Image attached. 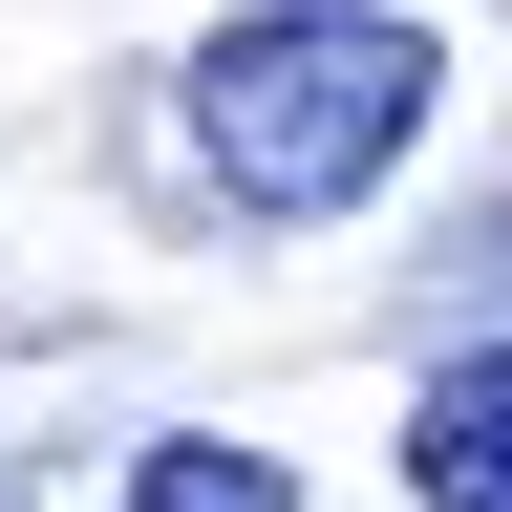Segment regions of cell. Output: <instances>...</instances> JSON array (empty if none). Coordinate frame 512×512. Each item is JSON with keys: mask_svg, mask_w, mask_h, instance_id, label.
<instances>
[{"mask_svg": "<svg viewBox=\"0 0 512 512\" xmlns=\"http://www.w3.org/2000/svg\"><path fill=\"white\" fill-rule=\"evenodd\" d=\"M470 278H512V214H491V256H470Z\"/></svg>", "mask_w": 512, "mask_h": 512, "instance_id": "4", "label": "cell"}, {"mask_svg": "<svg viewBox=\"0 0 512 512\" xmlns=\"http://www.w3.org/2000/svg\"><path fill=\"white\" fill-rule=\"evenodd\" d=\"M107 512H299V470H278V448H235V427H150Z\"/></svg>", "mask_w": 512, "mask_h": 512, "instance_id": "3", "label": "cell"}, {"mask_svg": "<svg viewBox=\"0 0 512 512\" xmlns=\"http://www.w3.org/2000/svg\"><path fill=\"white\" fill-rule=\"evenodd\" d=\"M406 512H512V342H448L406 384Z\"/></svg>", "mask_w": 512, "mask_h": 512, "instance_id": "2", "label": "cell"}, {"mask_svg": "<svg viewBox=\"0 0 512 512\" xmlns=\"http://www.w3.org/2000/svg\"><path fill=\"white\" fill-rule=\"evenodd\" d=\"M427 107H448V43L406 22V0H235L214 43H192V171L235 192V214H363L384 171L427 150Z\"/></svg>", "mask_w": 512, "mask_h": 512, "instance_id": "1", "label": "cell"}, {"mask_svg": "<svg viewBox=\"0 0 512 512\" xmlns=\"http://www.w3.org/2000/svg\"><path fill=\"white\" fill-rule=\"evenodd\" d=\"M0 512H22V491H0Z\"/></svg>", "mask_w": 512, "mask_h": 512, "instance_id": "5", "label": "cell"}]
</instances>
